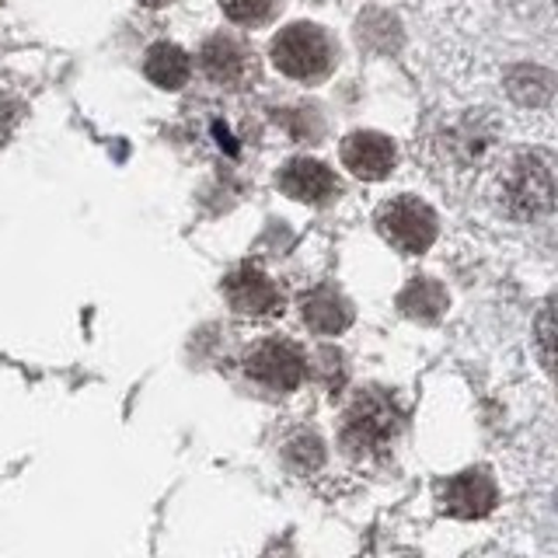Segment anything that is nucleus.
I'll return each instance as SVG.
<instances>
[{
	"mask_svg": "<svg viewBox=\"0 0 558 558\" xmlns=\"http://www.w3.org/2000/svg\"><path fill=\"white\" fill-rule=\"evenodd\" d=\"M220 8H223L227 17H231V22L252 25V22H262V17L269 14L272 0H220Z\"/></svg>",
	"mask_w": 558,
	"mask_h": 558,
	"instance_id": "nucleus-13",
	"label": "nucleus"
},
{
	"mask_svg": "<svg viewBox=\"0 0 558 558\" xmlns=\"http://www.w3.org/2000/svg\"><path fill=\"white\" fill-rule=\"evenodd\" d=\"M144 74L157 87H165V92H179V87H185V81L192 74V63L185 57V49H179L174 43H157V46L147 49Z\"/></svg>",
	"mask_w": 558,
	"mask_h": 558,
	"instance_id": "nucleus-12",
	"label": "nucleus"
},
{
	"mask_svg": "<svg viewBox=\"0 0 558 558\" xmlns=\"http://www.w3.org/2000/svg\"><path fill=\"white\" fill-rule=\"evenodd\" d=\"M398 426H401V418H398L395 401L377 391H366L345 412L342 447L353 453V458H374V453H384L391 447Z\"/></svg>",
	"mask_w": 558,
	"mask_h": 558,
	"instance_id": "nucleus-1",
	"label": "nucleus"
},
{
	"mask_svg": "<svg viewBox=\"0 0 558 558\" xmlns=\"http://www.w3.org/2000/svg\"><path fill=\"white\" fill-rule=\"evenodd\" d=\"M436 496H440V506L450 517L475 520L496 506V482L488 478V471L471 468V471H461V475L440 482Z\"/></svg>",
	"mask_w": 558,
	"mask_h": 558,
	"instance_id": "nucleus-6",
	"label": "nucleus"
},
{
	"mask_svg": "<svg viewBox=\"0 0 558 558\" xmlns=\"http://www.w3.org/2000/svg\"><path fill=\"white\" fill-rule=\"evenodd\" d=\"M342 165L363 182H377L395 168V144L384 133H349L342 140Z\"/></svg>",
	"mask_w": 558,
	"mask_h": 558,
	"instance_id": "nucleus-9",
	"label": "nucleus"
},
{
	"mask_svg": "<svg viewBox=\"0 0 558 558\" xmlns=\"http://www.w3.org/2000/svg\"><path fill=\"white\" fill-rule=\"evenodd\" d=\"M272 63L287 77L314 81L331 66V43L318 25H290L272 39Z\"/></svg>",
	"mask_w": 558,
	"mask_h": 558,
	"instance_id": "nucleus-3",
	"label": "nucleus"
},
{
	"mask_svg": "<svg viewBox=\"0 0 558 558\" xmlns=\"http://www.w3.org/2000/svg\"><path fill=\"white\" fill-rule=\"evenodd\" d=\"M140 4H147V8H161V4H168V0H140Z\"/></svg>",
	"mask_w": 558,
	"mask_h": 558,
	"instance_id": "nucleus-15",
	"label": "nucleus"
},
{
	"mask_svg": "<svg viewBox=\"0 0 558 558\" xmlns=\"http://www.w3.org/2000/svg\"><path fill=\"white\" fill-rule=\"evenodd\" d=\"M502 206L513 217H537L551 209V161L545 154H520L510 161V168L502 171Z\"/></svg>",
	"mask_w": 558,
	"mask_h": 558,
	"instance_id": "nucleus-2",
	"label": "nucleus"
},
{
	"mask_svg": "<svg viewBox=\"0 0 558 558\" xmlns=\"http://www.w3.org/2000/svg\"><path fill=\"white\" fill-rule=\"evenodd\" d=\"M199 63L206 70V77L217 81L220 87H244L255 77L252 49L238 39H231V35H214V39L203 46Z\"/></svg>",
	"mask_w": 558,
	"mask_h": 558,
	"instance_id": "nucleus-8",
	"label": "nucleus"
},
{
	"mask_svg": "<svg viewBox=\"0 0 558 558\" xmlns=\"http://www.w3.org/2000/svg\"><path fill=\"white\" fill-rule=\"evenodd\" d=\"M377 231L384 234V241H391L398 252L418 255V252H426L436 238V214L426 203L401 196L380 206Z\"/></svg>",
	"mask_w": 558,
	"mask_h": 558,
	"instance_id": "nucleus-4",
	"label": "nucleus"
},
{
	"mask_svg": "<svg viewBox=\"0 0 558 558\" xmlns=\"http://www.w3.org/2000/svg\"><path fill=\"white\" fill-rule=\"evenodd\" d=\"M551 311L545 307V314H541V349H545V366H551Z\"/></svg>",
	"mask_w": 558,
	"mask_h": 558,
	"instance_id": "nucleus-14",
	"label": "nucleus"
},
{
	"mask_svg": "<svg viewBox=\"0 0 558 558\" xmlns=\"http://www.w3.org/2000/svg\"><path fill=\"white\" fill-rule=\"evenodd\" d=\"M244 374L272 391H293L304 380V356L290 342H262L244 360Z\"/></svg>",
	"mask_w": 558,
	"mask_h": 558,
	"instance_id": "nucleus-5",
	"label": "nucleus"
},
{
	"mask_svg": "<svg viewBox=\"0 0 558 558\" xmlns=\"http://www.w3.org/2000/svg\"><path fill=\"white\" fill-rule=\"evenodd\" d=\"M301 314L307 328H314L318 336H339L353 325V307L349 301L331 287H314L311 293L301 296Z\"/></svg>",
	"mask_w": 558,
	"mask_h": 558,
	"instance_id": "nucleus-11",
	"label": "nucleus"
},
{
	"mask_svg": "<svg viewBox=\"0 0 558 558\" xmlns=\"http://www.w3.org/2000/svg\"><path fill=\"white\" fill-rule=\"evenodd\" d=\"M223 296L238 314H244V318H269L279 307L276 283L262 269H252V266H238L223 279Z\"/></svg>",
	"mask_w": 558,
	"mask_h": 558,
	"instance_id": "nucleus-7",
	"label": "nucleus"
},
{
	"mask_svg": "<svg viewBox=\"0 0 558 558\" xmlns=\"http://www.w3.org/2000/svg\"><path fill=\"white\" fill-rule=\"evenodd\" d=\"M279 189L296 203H325L336 192V174L314 157H293V161L279 171Z\"/></svg>",
	"mask_w": 558,
	"mask_h": 558,
	"instance_id": "nucleus-10",
	"label": "nucleus"
}]
</instances>
